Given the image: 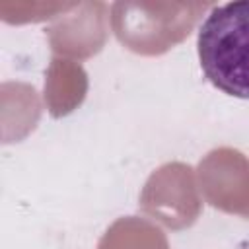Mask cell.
<instances>
[{
	"label": "cell",
	"mask_w": 249,
	"mask_h": 249,
	"mask_svg": "<svg viewBox=\"0 0 249 249\" xmlns=\"http://www.w3.org/2000/svg\"><path fill=\"white\" fill-rule=\"evenodd\" d=\"M196 53L214 88L249 99V0L226 2L206 14L198 27Z\"/></svg>",
	"instance_id": "obj_1"
}]
</instances>
